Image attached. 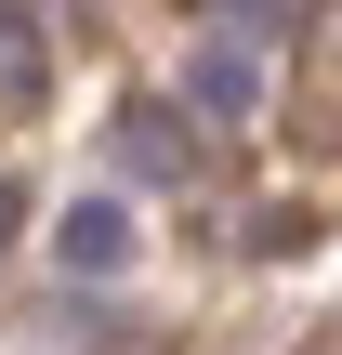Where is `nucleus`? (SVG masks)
<instances>
[{
    "label": "nucleus",
    "mask_w": 342,
    "mask_h": 355,
    "mask_svg": "<svg viewBox=\"0 0 342 355\" xmlns=\"http://www.w3.org/2000/svg\"><path fill=\"white\" fill-rule=\"evenodd\" d=\"M0 92H40V40H26L13 0H0Z\"/></svg>",
    "instance_id": "f257e3e1"
},
{
    "label": "nucleus",
    "mask_w": 342,
    "mask_h": 355,
    "mask_svg": "<svg viewBox=\"0 0 342 355\" xmlns=\"http://www.w3.org/2000/svg\"><path fill=\"white\" fill-rule=\"evenodd\" d=\"M132 158H145V171H185V132H171V105H145V119H132Z\"/></svg>",
    "instance_id": "f03ea898"
},
{
    "label": "nucleus",
    "mask_w": 342,
    "mask_h": 355,
    "mask_svg": "<svg viewBox=\"0 0 342 355\" xmlns=\"http://www.w3.org/2000/svg\"><path fill=\"white\" fill-rule=\"evenodd\" d=\"M66 250L79 263H119V211H66Z\"/></svg>",
    "instance_id": "7ed1b4c3"
},
{
    "label": "nucleus",
    "mask_w": 342,
    "mask_h": 355,
    "mask_svg": "<svg viewBox=\"0 0 342 355\" xmlns=\"http://www.w3.org/2000/svg\"><path fill=\"white\" fill-rule=\"evenodd\" d=\"M0 224H13V184H0Z\"/></svg>",
    "instance_id": "20e7f679"
}]
</instances>
